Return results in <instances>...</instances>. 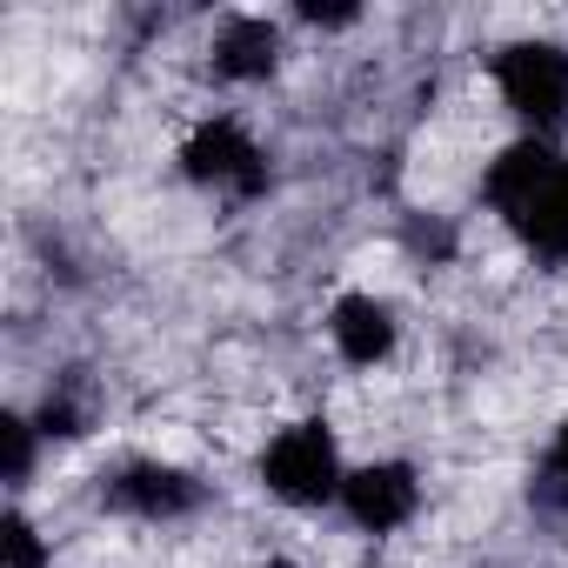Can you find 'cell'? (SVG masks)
I'll return each mask as SVG.
<instances>
[{"instance_id": "1", "label": "cell", "mask_w": 568, "mask_h": 568, "mask_svg": "<svg viewBox=\"0 0 568 568\" xmlns=\"http://www.w3.org/2000/svg\"><path fill=\"white\" fill-rule=\"evenodd\" d=\"M488 201L548 261H568V161L548 141H515L488 168Z\"/></svg>"}, {"instance_id": "2", "label": "cell", "mask_w": 568, "mask_h": 568, "mask_svg": "<svg viewBox=\"0 0 568 568\" xmlns=\"http://www.w3.org/2000/svg\"><path fill=\"white\" fill-rule=\"evenodd\" d=\"M261 481L267 495H281L288 508H322L342 495V448L328 435V422H295V428H281L261 455Z\"/></svg>"}, {"instance_id": "3", "label": "cell", "mask_w": 568, "mask_h": 568, "mask_svg": "<svg viewBox=\"0 0 568 568\" xmlns=\"http://www.w3.org/2000/svg\"><path fill=\"white\" fill-rule=\"evenodd\" d=\"M495 88L535 128V141L555 134L568 121V48H555V41H515V48H501Z\"/></svg>"}, {"instance_id": "4", "label": "cell", "mask_w": 568, "mask_h": 568, "mask_svg": "<svg viewBox=\"0 0 568 568\" xmlns=\"http://www.w3.org/2000/svg\"><path fill=\"white\" fill-rule=\"evenodd\" d=\"M181 168L201 187H227V194H261L267 187V154L254 148V134L241 121H201L181 148Z\"/></svg>"}, {"instance_id": "5", "label": "cell", "mask_w": 568, "mask_h": 568, "mask_svg": "<svg viewBox=\"0 0 568 568\" xmlns=\"http://www.w3.org/2000/svg\"><path fill=\"white\" fill-rule=\"evenodd\" d=\"M201 481L174 462H121L108 475V508L121 515H141V521H174V515H194L201 508Z\"/></svg>"}, {"instance_id": "6", "label": "cell", "mask_w": 568, "mask_h": 568, "mask_svg": "<svg viewBox=\"0 0 568 568\" xmlns=\"http://www.w3.org/2000/svg\"><path fill=\"white\" fill-rule=\"evenodd\" d=\"M342 508H348L355 528L388 535V528H402V521L422 508V481H415L408 462H368V468H355V475L342 481Z\"/></svg>"}, {"instance_id": "7", "label": "cell", "mask_w": 568, "mask_h": 568, "mask_svg": "<svg viewBox=\"0 0 568 568\" xmlns=\"http://www.w3.org/2000/svg\"><path fill=\"white\" fill-rule=\"evenodd\" d=\"M281 68V28L261 14H227L214 34V74L221 81H267Z\"/></svg>"}, {"instance_id": "8", "label": "cell", "mask_w": 568, "mask_h": 568, "mask_svg": "<svg viewBox=\"0 0 568 568\" xmlns=\"http://www.w3.org/2000/svg\"><path fill=\"white\" fill-rule=\"evenodd\" d=\"M328 328H335L342 362H355V368H375V362L395 355V308L375 302V295H342Z\"/></svg>"}, {"instance_id": "9", "label": "cell", "mask_w": 568, "mask_h": 568, "mask_svg": "<svg viewBox=\"0 0 568 568\" xmlns=\"http://www.w3.org/2000/svg\"><path fill=\"white\" fill-rule=\"evenodd\" d=\"M41 435H61V442H74V435H88V402L74 395V388H48V402H41V422H34Z\"/></svg>"}, {"instance_id": "10", "label": "cell", "mask_w": 568, "mask_h": 568, "mask_svg": "<svg viewBox=\"0 0 568 568\" xmlns=\"http://www.w3.org/2000/svg\"><path fill=\"white\" fill-rule=\"evenodd\" d=\"M0 548H8V568H41V561H48V548H41V535H34L28 515H8V521H0Z\"/></svg>"}, {"instance_id": "11", "label": "cell", "mask_w": 568, "mask_h": 568, "mask_svg": "<svg viewBox=\"0 0 568 568\" xmlns=\"http://www.w3.org/2000/svg\"><path fill=\"white\" fill-rule=\"evenodd\" d=\"M0 442H8V481H28L34 475V422L8 415L0 422Z\"/></svg>"}, {"instance_id": "12", "label": "cell", "mask_w": 568, "mask_h": 568, "mask_svg": "<svg viewBox=\"0 0 568 568\" xmlns=\"http://www.w3.org/2000/svg\"><path fill=\"white\" fill-rule=\"evenodd\" d=\"M541 488H548L555 501H568V422H561V435H555V448H548V468H541Z\"/></svg>"}, {"instance_id": "13", "label": "cell", "mask_w": 568, "mask_h": 568, "mask_svg": "<svg viewBox=\"0 0 568 568\" xmlns=\"http://www.w3.org/2000/svg\"><path fill=\"white\" fill-rule=\"evenodd\" d=\"M308 21H322V28H348L355 21V8H302Z\"/></svg>"}, {"instance_id": "14", "label": "cell", "mask_w": 568, "mask_h": 568, "mask_svg": "<svg viewBox=\"0 0 568 568\" xmlns=\"http://www.w3.org/2000/svg\"><path fill=\"white\" fill-rule=\"evenodd\" d=\"M267 568H295V561H267Z\"/></svg>"}]
</instances>
